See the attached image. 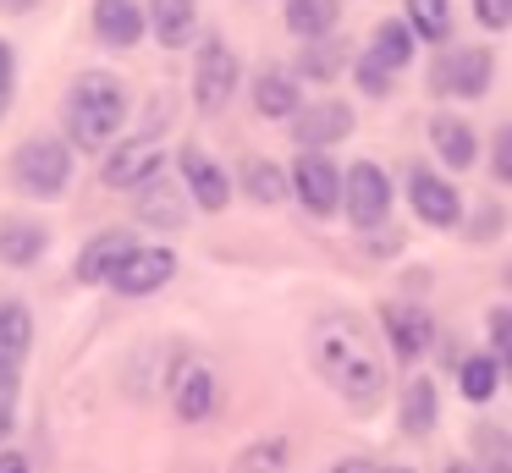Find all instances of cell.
Here are the masks:
<instances>
[{
    "label": "cell",
    "mask_w": 512,
    "mask_h": 473,
    "mask_svg": "<svg viewBox=\"0 0 512 473\" xmlns=\"http://www.w3.org/2000/svg\"><path fill=\"white\" fill-rule=\"evenodd\" d=\"M430 143H435V160H441L446 171H474L479 165V132L468 116H435Z\"/></svg>",
    "instance_id": "2e32d148"
},
{
    "label": "cell",
    "mask_w": 512,
    "mask_h": 473,
    "mask_svg": "<svg viewBox=\"0 0 512 473\" xmlns=\"http://www.w3.org/2000/svg\"><path fill=\"white\" fill-rule=\"evenodd\" d=\"M364 237H369V253H375V259H391V253L402 248V237H397V231H386V226L364 231Z\"/></svg>",
    "instance_id": "d590c367"
},
{
    "label": "cell",
    "mask_w": 512,
    "mask_h": 473,
    "mask_svg": "<svg viewBox=\"0 0 512 473\" xmlns=\"http://www.w3.org/2000/svg\"><path fill=\"white\" fill-rule=\"evenodd\" d=\"M182 198H177V187L166 182V176H149V182H138V220H144V226H160V231H177L182 220Z\"/></svg>",
    "instance_id": "603a6c76"
},
{
    "label": "cell",
    "mask_w": 512,
    "mask_h": 473,
    "mask_svg": "<svg viewBox=\"0 0 512 473\" xmlns=\"http://www.w3.org/2000/svg\"><path fill=\"white\" fill-rule=\"evenodd\" d=\"M287 121H292V138H298V149H336L342 138H353V110H347L342 99L298 105Z\"/></svg>",
    "instance_id": "8fae6325"
},
{
    "label": "cell",
    "mask_w": 512,
    "mask_h": 473,
    "mask_svg": "<svg viewBox=\"0 0 512 473\" xmlns=\"http://www.w3.org/2000/svg\"><path fill=\"white\" fill-rule=\"evenodd\" d=\"M397 424H402V435H408V440H424L435 424H441V391H435L430 374H413V380L402 385Z\"/></svg>",
    "instance_id": "ac0fdd59"
},
{
    "label": "cell",
    "mask_w": 512,
    "mask_h": 473,
    "mask_svg": "<svg viewBox=\"0 0 512 473\" xmlns=\"http://www.w3.org/2000/svg\"><path fill=\"white\" fill-rule=\"evenodd\" d=\"M380 473H413V468H380Z\"/></svg>",
    "instance_id": "60d3db41"
},
{
    "label": "cell",
    "mask_w": 512,
    "mask_h": 473,
    "mask_svg": "<svg viewBox=\"0 0 512 473\" xmlns=\"http://www.w3.org/2000/svg\"><path fill=\"white\" fill-rule=\"evenodd\" d=\"M237 55H232V44L226 39H204V50H199V66H193V105L204 110V116H221L226 105H232V94H237Z\"/></svg>",
    "instance_id": "52a82bcc"
},
{
    "label": "cell",
    "mask_w": 512,
    "mask_h": 473,
    "mask_svg": "<svg viewBox=\"0 0 512 473\" xmlns=\"http://www.w3.org/2000/svg\"><path fill=\"white\" fill-rule=\"evenodd\" d=\"M67 132L83 154L111 149V138L122 132L127 121V83L116 72H83L67 94Z\"/></svg>",
    "instance_id": "7a4b0ae2"
},
{
    "label": "cell",
    "mask_w": 512,
    "mask_h": 473,
    "mask_svg": "<svg viewBox=\"0 0 512 473\" xmlns=\"http://www.w3.org/2000/svg\"><path fill=\"white\" fill-rule=\"evenodd\" d=\"M12 424H17V407H12V396L0 391V440L12 435Z\"/></svg>",
    "instance_id": "74e56055"
},
{
    "label": "cell",
    "mask_w": 512,
    "mask_h": 473,
    "mask_svg": "<svg viewBox=\"0 0 512 473\" xmlns=\"http://www.w3.org/2000/svg\"><path fill=\"white\" fill-rule=\"evenodd\" d=\"M0 473H28V457L23 451H0Z\"/></svg>",
    "instance_id": "f35d334b"
},
{
    "label": "cell",
    "mask_w": 512,
    "mask_h": 473,
    "mask_svg": "<svg viewBox=\"0 0 512 473\" xmlns=\"http://www.w3.org/2000/svg\"><path fill=\"white\" fill-rule=\"evenodd\" d=\"M171 275H177V253L171 248H127L122 259H116V270L105 275V286L122 297H149L160 292V286H171Z\"/></svg>",
    "instance_id": "9c48e42d"
},
{
    "label": "cell",
    "mask_w": 512,
    "mask_h": 473,
    "mask_svg": "<svg viewBox=\"0 0 512 473\" xmlns=\"http://www.w3.org/2000/svg\"><path fill=\"white\" fill-rule=\"evenodd\" d=\"M490 77H496V55L485 44H457V50H446L430 66V88L446 99H485Z\"/></svg>",
    "instance_id": "5b68a950"
},
{
    "label": "cell",
    "mask_w": 512,
    "mask_h": 473,
    "mask_svg": "<svg viewBox=\"0 0 512 473\" xmlns=\"http://www.w3.org/2000/svg\"><path fill=\"white\" fill-rule=\"evenodd\" d=\"M298 72L314 77V83H331V77L342 72V39H336V33H325V39H309V50H303Z\"/></svg>",
    "instance_id": "f1b7e54d"
},
{
    "label": "cell",
    "mask_w": 512,
    "mask_h": 473,
    "mask_svg": "<svg viewBox=\"0 0 512 473\" xmlns=\"http://www.w3.org/2000/svg\"><path fill=\"white\" fill-rule=\"evenodd\" d=\"M144 6L138 0H94V39L111 50H133L144 39Z\"/></svg>",
    "instance_id": "e0dca14e"
},
{
    "label": "cell",
    "mask_w": 512,
    "mask_h": 473,
    "mask_svg": "<svg viewBox=\"0 0 512 473\" xmlns=\"http://www.w3.org/2000/svg\"><path fill=\"white\" fill-rule=\"evenodd\" d=\"M490 171H496V182H512V127L496 132V149H490Z\"/></svg>",
    "instance_id": "836d02e7"
},
{
    "label": "cell",
    "mask_w": 512,
    "mask_h": 473,
    "mask_svg": "<svg viewBox=\"0 0 512 473\" xmlns=\"http://www.w3.org/2000/svg\"><path fill=\"white\" fill-rule=\"evenodd\" d=\"M243 193L254 198V204L276 209L281 198L292 193V187H287V171H281L276 160H265V154H248V160H243Z\"/></svg>",
    "instance_id": "d4e9b609"
},
{
    "label": "cell",
    "mask_w": 512,
    "mask_h": 473,
    "mask_svg": "<svg viewBox=\"0 0 512 473\" xmlns=\"http://www.w3.org/2000/svg\"><path fill=\"white\" fill-rule=\"evenodd\" d=\"M402 22H408L413 39L441 44L452 33V0H402Z\"/></svg>",
    "instance_id": "4316f807"
},
{
    "label": "cell",
    "mask_w": 512,
    "mask_h": 473,
    "mask_svg": "<svg viewBox=\"0 0 512 473\" xmlns=\"http://www.w3.org/2000/svg\"><path fill=\"white\" fill-rule=\"evenodd\" d=\"M353 77H358V88H364L369 99H386L391 88H397V72H391V66H380L375 55H358V66H353Z\"/></svg>",
    "instance_id": "4dcf8cb0"
},
{
    "label": "cell",
    "mask_w": 512,
    "mask_h": 473,
    "mask_svg": "<svg viewBox=\"0 0 512 473\" xmlns=\"http://www.w3.org/2000/svg\"><path fill=\"white\" fill-rule=\"evenodd\" d=\"M309 358H314V369H320V380L331 385L353 413H375L380 407V396H386V363H380V347H375L364 319H353V314L314 319Z\"/></svg>",
    "instance_id": "6da1fadb"
},
{
    "label": "cell",
    "mask_w": 512,
    "mask_h": 473,
    "mask_svg": "<svg viewBox=\"0 0 512 473\" xmlns=\"http://www.w3.org/2000/svg\"><path fill=\"white\" fill-rule=\"evenodd\" d=\"M298 105H303V88H298V77H292V72L265 66V72L254 77V110L265 121H287Z\"/></svg>",
    "instance_id": "7402d4cb"
},
{
    "label": "cell",
    "mask_w": 512,
    "mask_h": 473,
    "mask_svg": "<svg viewBox=\"0 0 512 473\" xmlns=\"http://www.w3.org/2000/svg\"><path fill=\"white\" fill-rule=\"evenodd\" d=\"M12 88H17V55H12V44L0 39V105L12 99Z\"/></svg>",
    "instance_id": "e575fe53"
},
{
    "label": "cell",
    "mask_w": 512,
    "mask_h": 473,
    "mask_svg": "<svg viewBox=\"0 0 512 473\" xmlns=\"http://www.w3.org/2000/svg\"><path fill=\"white\" fill-rule=\"evenodd\" d=\"M144 28L160 39V50H188V44H199V6L193 0H149Z\"/></svg>",
    "instance_id": "9a60e30c"
},
{
    "label": "cell",
    "mask_w": 512,
    "mask_h": 473,
    "mask_svg": "<svg viewBox=\"0 0 512 473\" xmlns=\"http://www.w3.org/2000/svg\"><path fill=\"white\" fill-rule=\"evenodd\" d=\"M380 325H386V341H391V358L397 363H419L435 347V319L424 303H386L380 308Z\"/></svg>",
    "instance_id": "30bf717a"
},
{
    "label": "cell",
    "mask_w": 512,
    "mask_h": 473,
    "mask_svg": "<svg viewBox=\"0 0 512 473\" xmlns=\"http://www.w3.org/2000/svg\"><path fill=\"white\" fill-rule=\"evenodd\" d=\"M45 248H50L45 220H28V215H6V220H0V264L28 270V264L45 259Z\"/></svg>",
    "instance_id": "d6986e66"
},
{
    "label": "cell",
    "mask_w": 512,
    "mask_h": 473,
    "mask_svg": "<svg viewBox=\"0 0 512 473\" xmlns=\"http://www.w3.org/2000/svg\"><path fill=\"white\" fill-rule=\"evenodd\" d=\"M160 165H166V149H160L155 132H144V138L116 143L100 176H105V187H138V182H149V176H160Z\"/></svg>",
    "instance_id": "4fadbf2b"
},
{
    "label": "cell",
    "mask_w": 512,
    "mask_h": 473,
    "mask_svg": "<svg viewBox=\"0 0 512 473\" xmlns=\"http://www.w3.org/2000/svg\"><path fill=\"white\" fill-rule=\"evenodd\" d=\"M474 22L485 33H507L512 22V0H474Z\"/></svg>",
    "instance_id": "d6a6232c"
},
{
    "label": "cell",
    "mask_w": 512,
    "mask_h": 473,
    "mask_svg": "<svg viewBox=\"0 0 512 473\" xmlns=\"http://www.w3.org/2000/svg\"><path fill=\"white\" fill-rule=\"evenodd\" d=\"M342 215L358 231H375L391 220V171L375 160H358L342 171Z\"/></svg>",
    "instance_id": "277c9868"
},
{
    "label": "cell",
    "mask_w": 512,
    "mask_h": 473,
    "mask_svg": "<svg viewBox=\"0 0 512 473\" xmlns=\"http://www.w3.org/2000/svg\"><path fill=\"white\" fill-rule=\"evenodd\" d=\"M413 44H419V39L408 33V22H402V17H386V22L375 28V39H369V55H375L380 66H391V72H402V66L413 61Z\"/></svg>",
    "instance_id": "83f0119b"
},
{
    "label": "cell",
    "mask_w": 512,
    "mask_h": 473,
    "mask_svg": "<svg viewBox=\"0 0 512 473\" xmlns=\"http://www.w3.org/2000/svg\"><path fill=\"white\" fill-rule=\"evenodd\" d=\"M408 204H413V220L435 231H452L463 220V193L430 165H408Z\"/></svg>",
    "instance_id": "ba28073f"
},
{
    "label": "cell",
    "mask_w": 512,
    "mask_h": 473,
    "mask_svg": "<svg viewBox=\"0 0 512 473\" xmlns=\"http://www.w3.org/2000/svg\"><path fill=\"white\" fill-rule=\"evenodd\" d=\"M342 22V0H287V28L298 39H325Z\"/></svg>",
    "instance_id": "484cf974"
},
{
    "label": "cell",
    "mask_w": 512,
    "mask_h": 473,
    "mask_svg": "<svg viewBox=\"0 0 512 473\" xmlns=\"http://www.w3.org/2000/svg\"><path fill=\"white\" fill-rule=\"evenodd\" d=\"M457 391H463L468 407H485L490 396L501 391V358H490V352H468V358L457 363Z\"/></svg>",
    "instance_id": "cb8c5ba5"
},
{
    "label": "cell",
    "mask_w": 512,
    "mask_h": 473,
    "mask_svg": "<svg viewBox=\"0 0 512 473\" xmlns=\"http://www.w3.org/2000/svg\"><path fill=\"white\" fill-rule=\"evenodd\" d=\"M39 0H0V17H28Z\"/></svg>",
    "instance_id": "ab89813d"
},
{
    "label": "cell",
    "mask_w": 512,
    "mask_h": 473,
    "mask_svg": "<svg viewBox=\"0 0 512 473\" xmlns=\"http://www.w3.org/2000/svg\"><path fill=\"white\" fill-rule=\"evenodd\" d=\"M331 473H380V468H375V462H369V457H342V462H336Z\"/></svg>",
    "instance_id": "8d00e7d4"
},
{
    "label": "cell",
    "mask_w": 512,
    "mask_h": 473,
    "mask_svg": "<svg viewBox=\"0 0 512 473\" xmlns=\"http://www.w3.org/2000/svg\"><path fill=\"white\" fill-rule=\"evenodd\" d=\"M133 242H138V237H133L127 226H105V231H94L89 248L78 253V281H83V286H105V275L116 270V259H122V253L133 248Z\"/></svg>",
    "instance_id": "ffe728a7"
},
{
    "label": "cell",
    "mask_w": 512,
    "mask_h": 473,
    "mask_svg": "<svg viewBox=\"0 0 512 473\" xmlns=\"http://www.w3.org/2000/svg\"><path fill=\"white\" fill-rule=\"evenodd\" d=\"M12 182L34 198H56L72 182V149L61 138H28L12 154Z\"/></svg>",
    "instance_id": "3957f363"
},
{
    "label": "cell",
    "mask_w": 512,
    "mask_h": 473,
    "mask_svg": "<svg viewBox=\"0 0 512 473\" xmlns=\"http://www.w3.org/2000/svg\"><path fill=\"white\" fill-rule=\"evenodd\" d=\"M479 473H512V451H507V435H501L496 424L479 429Z\"/></svg>",
    "instance_id": "f546056e"
},
{
    "label": "cell",
    "mask_w": 512,
    "mask_h": 473,
    "mask_svg": "<svg viewBox=\"0 0 512 473\" xmlns=\"http://www.w3.org/2000/svg\"><path fill=\"white\" fill-rule=\"evenodd\" d=\"M287 187L298 193V204L320 220H331L336 209H342V171H336V160H325V149H303L298 160H292Z\"/></svg>",
    "instance_id": "8992f818"
},
{
    "label": "cell",
    "mask_w": 512,
    "mask_h": 473,
    "mask_svg": "<svg viewBox=\"0 0 512 473\" xmlns=\"http://www.w3.org/2000/svg\"><path fill=\"white\" fill-rule=\"evenodd\" d=\"M182 165V182H188L193 204L204 209V215H221L226 204H232V182H226V171L215 165V154H204L199 143H188V149L177 154Z\"/></svg>",
    "instance_id": "5bb4252c"
},
{
    "label": "cell",
    "mask_w": 512,
    "mask_h": 473,
    "mask_svg": "<svg viewBox=\"0 0 512 473\" xmlns=\"http://www.w3.org/2000/svg\"><path fill=\"white\" fill-rule=\"evenodd\" d=\"M28 352H34V314L23 303H0V391L6 396H17Z\"/></svg>",
    "instance_id": "7c38bea8"
},
{
    "label": "cell",
    "mask_w": 512,
    "mask_h": 473,
    "mask_svg": "<svg viewBox=\"0 0 512 473\" xmlns=\"http://www.w3.org/2000/svg\"><path fill=\"white\" fill-rule=\"evenodd\" d=\"M485 330H490V358L507 363V352H512V308H490Z\"/></svg>",
    "instance_id": "1f68e13d"
},
{
    "label": "cell",
    "mask_w": 512,
    "mask_h": 473,
    "mask_svg": "<svg viewBox=\"0 0 512 473\" xmlns=\"http://www.w3.org/2000/svg\"><path fill=\"white\" fill-rule=\"evenodd\" d=\"M215 402H221V380H215V369H204V363L182 369V380H177V418L182 424H204V418L215 413Z\"/></svg>",
    "instance_id": "44dd1931"
}]
</instances>
